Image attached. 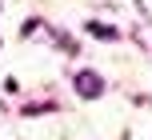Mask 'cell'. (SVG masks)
<instances>
[{
    "mask_svg": "<svg viewBox=\"0 0 152 140\" xmlns=\"http://www.w3.org/2000/svg\"><path fill=\"white\" fill-rule=\"evenodd\" d=\"M76 92L88 96V100H96V96L104 92V80H100L96 72H80V76H76Z\"/></svg>",
    "mask_w": 152,
    "mask_h": 140,
    "instance_id": "cell-1",
    "label": "cell"
},
{
    "mask_svg": "<svg viewBox=\"0 0 152 140\" xmlns=\"http://www.w3.org/2000/svg\"><path fill=\"white\" fill-rule=\"evenodd\" d=\"M84 32H92V36H100V40H120V32H116L112 24H96V20L84 24Z\"/></svg>",
    "mask_w": 152,
    "mask_h": 140,
    "instance_id": "cell-2",
    "label": "cell"
}]
</instances>
